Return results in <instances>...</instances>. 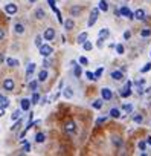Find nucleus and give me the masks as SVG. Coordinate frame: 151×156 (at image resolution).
Wrapping results in <instances>:
<instances>
[{
  "label": "nucleus",
  "instance_id": "nucleus-1",
  "mask_svg": "<svg viewBox=\"0 0 151 156\" xmlns=\"http://www.w3.org/2000/svg\"><path fill=\"white\" fill-rule=\"evenodd\" d=\"M98 17H99V8H93L90 12V18H88V26H93Z\"/></svg>",
  "mask_w": 151,
  "mask_h": 156
},
{
  "label": "nucleus",
  "instance_id": "nucleus-2",
  "mask_svg": "<svg viewBox=\"0 0 151 156\" xmlns=\"http://www.w3.org/2000/svg\"><path fill=\"white\" fill-rule=\"evenodd\" d=\"M52 52H53L52 46H49V44H41V46H40V54H41L43 57H49Z\"/></svg>",
  "mask_w": 151,
  "mask_h": 156
},
{
  "label": "nucleus",
  "instance_id": "nucleus-3",
  "mask_svg": "<svg viewBox=\"0 0 151 156\" xmlns=\"http://www.w3.org/2000/svg\"><path fill=\"white\" fill-rule=\"evenodd\" d=\"M5 11L8 12L9 16H14V14H17L18 8H17V5H15V3H9V5H6V6H5Z\"/></svg>",
  "mask_w": 151,
  "mask_h": 156
},
{
  "label": "nucleus",
  "instance_id": "nucleus-4",
  "mask_svg": "<svg viewBox=\"0 0 151 156\" xmlns=\"http://www.w3.org/2000/svg\"><path fill=\"white\" fill-rule=\"evenodd\" d=\"M53 37H55V31H53L52 28H47V29L44 31V34H43V38L47 40V42H52Z\"/></svg>",
  "mask_w": 151,
  "mask_h": 156
},
{
  "label": "nucleus",
  "instance_id": "nucleus-5",
  "mask_svg": "<svg viewBox=\"0 0 151 156\" xmlns=\"http://www.w3.org/2000/svg\"><path fill=\"white\" fill-rule=\"evenodd\" d=\"M119 14H121V16H124V17H128L130 20H131V18H134V14H133V12H131V11H130V9L127 8V6H122V8H121V11H119Z\"/></svg>",
  "mask_w": 151,
  "mask_h": 156
},
{
  "label": "nucleus",
  "instance_id": "nucleus-6",
  "mask_svg": "<svg viewBox=\"0 0 151 156\" xmlns=\"http://www.w3.org/2000/svg\"><path fill=\"white\" fill-rule=\"evenodd\" d=\"M101 95H102V100H105V101H110L113 98V93L110 89H107V87H104V89L101 90Z\"/></svg>",
  "mask_w": 151,
  "mask_h": 156
},
{
  "label": "nucleus",
  "instance_id": "nucleus-7",
  "mask_svg": "<svg viewBox=\"0 0 151 156\" xmlns=\"http://www.w3.org/2000/svg\"><path fill=\"white\" fill-rule=\"evenodd\" d=\"M64 128H66V132H67V133H70V135H72V133H75V130H77V124H75L73 121H69V123L64 126Z\"/></svg>",
  "mask_w": 151,
  "mask_h": 156
},
{
  "label": "nucleus",
  "instance_id": "nucleus-8",
  "mask_svg": "<svg viewBox=\"0 0 151 156\" xmlns=\"http://www.w3.org/2000/svg\"><path fill=\"white\" fill-rule=\"evenodd\" d=\"M3 87H5V90H14V81H12V78H6L3 81Z\"/></svg>",
  "mask_w": 151,
  "mask_h": 156
},
{
  "label": "nucleus",
  "instance_id": "nucleus-9",
  "mask_svg": "<svg viewBox=\"0 0 151 156\" xmlns=\"http://www.w3.org/2000/svg\"><path fill=\"white\" fill-rule=\"evenodd\" d=\"M20 104H22V110H29V107H31V100H26V98H23L22 101H20Z\"/></svg>",
  "mask_w": 151,
  "mask_h": 156
},
{
  "label": "nucleus",
  "instance_id": "nucleus-10",
  "mask_svg": "<svg viewBox=\"0 0 151 156\" xmlns=\"http://www.w3.org/2000/svg\"><path fill=\"white\" fill-rule=\"evenodd\" d=\"M134 18H137V20H145V11H143V9H137V11L134 12Z\"/></svg>",
  "mask_w": 151,
  "mask_h": 156
},
{
  "label": "nucleus",
  "instance_id": "nucleus-11",
  "mask_svg": "<svg viewBox=\"0 0 151 156\" xmlns=\"http://www.w3.org/2000/svg\"><path fill=\"white\" fill-rule=\"evenodd\" d=\"M35 71V64L34 63H31L29 66H27V71H26V80H29L31 78V75H32V72Z\"/></svg>",
  "mask_w": 151,
  "mask_h": 156
},
{
  "label": "nucleus",
  "instance_id": "nucleus-12",
  "mask_svg": "<svg viewBox=\"0 0 151 156\" xmlns=\"http://www.w3.org/2000/svg\"><path fill=\"white\" fill-rule=\"evenodd\" d=\"M112 78H113V80H116V81L122 80V78H124V75H122V71H114V72H112Z\"/></svg>",
  "mask_w": 151,
  "mask_h": 156
},
{
  "label": "nucleus",
  "instance_id": "nucleus-13",
  "mask_svg": "<svg viewBox=\"0 0 151 156\" xmlns=\"http://www.w3.org/2000/svg\"><path fill=\"white\" fill-rule=\"evenodd\" d=\"M47 80V71L46 69H43V71H40V73H38V81H46Z\"/></svg>",
  "mask_w": 151,
  "mask_h": 156
},
{
  "label": "nucleus",
  "instance_id": "nucleus-14",
  "mask_svg": "<svg viewBox=\"0 0 151 156\" xmlns=\"http://www.w3.org/2000/svg\"><path fill=\"white\" fill-rule=\"evenodd\" d=\"M79 12H81V6H73V8H70V16L72 17L79 16Z\"/></svg>",
  "mask_w": 151,
  "mask_h": 156
},
{
  "label": "nucleus",
  "instance_id": "nucleus-15",
  "mask_svg": "<svg viewBox=\"0 0 151 156\" xmlns=\"http://www.w3.org/2000/svg\"><path fill=\"white\" fill-rule=\"evenodd\" d=\"M64 26H66V29L67 31H70L73 26H75V22H73V18H69V20H66L64 22Z\"/></svg>",
  "mask_w": 151,
  "mask_h": 156
},
{
  "label": "nucleus",
  "instance_id": "nucleus-16",
  "mask_svg": "<svg viewBox=\"0 0 151 156\" xmlns=\"http://www.w3.org/2000/svg\"><path fill=\"white\" fill-rule=\"evenodd\" d=\"M98 8H99V11H104V12H105V11H108V3L105 2V0H101Z\"/></svg>",
  "mask_w": 151,
  "mask_h": 156
},
{
  "label": "nucleus",
  "instance_id": "nucleus-17",
  "mask_svg": "<svg viewBox=\"0 0 151 156\" xmlns=\"http://www.w3.org/2000/svg\"><path fill=\"white\" fill-rule=\"evenodd\" d=\"M38 101H40V95H38V92L35 90V92L32 93V98H31V104H37Z\"/></svg>",
  "mask_w": 151,
  "mask_h": 156
},
{
  "label": "nucleus",
  "instance_id": "nucleus-18",
  "mask_svg": "<svg viewBox=\"0 0 151 156\" xmlns=\"http://www.w3.org/2000/svg\"><path fill=\"white\" fill-rule=\"evenodd\" d=\"M0 103H2V106L5 107V109H6V107H8L9 106V100L8 98H6L5 97V95H0Z\"/></svg>",
  "mask_w": 151,
  "mask_h": 156
},
{
  "label": "nucleus",
  "instance_id": "nucleus-19",
  "mask_svg": "<svg viewBox=\"0 0 151 156\" xmlns=\"http://www.w3.org/2000/svg\"><path fill=\"white\" fill-rule=\"evenodd\" d=\"M46 136H44V133H37L35 135V142H38V144H41V142H44Z\"/></svg>",
  "mask_w": 151,
  "mask_h": 156
},
{
  "label": "nucleus",
  "instance_id": "nucleus-20",
  "mask_svg": "<svg viewBox=\"0 0 151 156\" xmlns=\"http://www.w3.org/2000/svg\"><path fill=\"white\" fill-rule=\"evenodd\" d=\"M87 37H88V35H87V32H81L79 35H78V43L82 44V43H84L86 40H87Z\"/></svg>",
  "mask_w": 151,
  "mask_h": 156
},
{
  "label": "nucleus",
  "instance_id": "nucleus-21",
  "mask_svg": "<svg viewBox=\"0 0 151 156\" xmlns=\"http://www.w3.org/2000/svg\"><path fill=\"white\" fill-rule=\"evenodd\" d=\"M14 29H15L17 34H23V32H25V26H23L22 23H17L15 26H14Z\"/></svg>",
  "mask_w": 151,
  "mask_h": 156
},
{
  "label": "nucleus",
  "instance_id": "nucleus-22",
  "mask_svg": "<svg viewBox=\"0 0 151 156\" xmlns=\"http://www.w3.org/2000/svg\"><path fill=\"white\" fill-rule=\"evenodd\" d=\"M6 64H8L9 67H14V66H18V61L14 58H6Z\"/></svg>",
  "mask_w": 151,
  "mask_h": 156
},
{
  "label": "nucleus",
  "instance_id": "nucleus-23",
  "mask_svg": "<svg viewBox=\"0 0 151 156\" xmlns=\"http://www.w3.org/2000/svg\"><path fill=\"white\" fill-rule=\"evenodd\" d=\"M130 95H131V90L127 89V87H124V89L121 90V97L122 98H127V97H130Z\"/></svg>",
  "mask_w": 151,
  "mask_h": 156
},
{
  "label": "nucleus",
  "instance_id": "nucleus-24",
  "mask_svg": "<svg viewBox=\"0 0 151 156\" xmlns=\"http://www.w3.org/2000/svg\"><path fill=\"white\" fill-rule=\"evenodd\" d=\"M108 35H110V31H108L107 28H104V29L99 31V37H101V38H107Z\"/></svg>",
  "mask_w": 151,
  "mask_h": 156
},
{
  "label": "nucleus",
  "instance_id": "nucleus-25",
  "mask_svg": "<svg viewBox=\"0 0 151 156\" xmlns=\"http://www.w3.org/2000/svg\"><path fill=\"white\" fill-rule=\"evenodd\" d=\"M73 66H75V77L79 78V77H81V73H82V71H81V66L75 64V63H73Z\"/></svg>",
  "mask_w": 151,
  "mask_h": 156
},
{
  "label": "nucleus",
  "instance_id": "nucleus-26",
  "mask_svg": "<svg viewBox=\"0 0 151 156\" xmlns=\"http://www.w3.org/2000/svg\"><path fill=\"white\" fill-rule=\"evenodd\" d=\"M64 97L66 98H72L73 97V90L70 89V87H66V89H64Z\"/></svg>",
  "mask_w": 151,
  "mask_h": 156
},
{
  "label": "nucleus",
  "instance_id": "nucleus-27",
  "mask_svg": "<svg viewBox=\"0 0 151 156\" xmlns=\"http://www.w3.org/2000/svg\"><path fill=\"white\" fill-rule=\"evenodd\" d=\"M110 116H113V118H119L121 116V112L118 109H112L110 110Z\"/></svg>",
  "mask_w": 151,
  "mask_h": 156
},
{
  "label": "nucleus",
  "instance_id": "nucleus-28",
  "mask_svg": "<svg viewBox=\"0 0 151 156\" xmlns=\"http://www.w3.org/2000/svg\"><path fill=\"white\" fill-rule=\"evenodd\" d=\"M35 17L40 18V20H41V18H44V11L41 9V8H38V9L35 11Z\"/></svg>",
  "mask_w": 151,
  "mask_h": 156
},
{
  "label": "nucleus",
  "instance_id": "nucleus-29",
  "mask_svg": "<svg viewBox=\"0 0 151 156\" xmlns=\"http://www.w3.org/2000/svg\"><path fill=\"white\" fill-rule=\"evenodd\" d=\"M92 47H93V46H92V43H90V42H87V40H86L84 43H82V49H84V51H90Z\"/></svg>",
  "mask_w": 151,
  "mask_h": 156
},
{
  "label": "nucleus",
  "instance_id": "nucleus-30",
  "mask_svg": "<svg viewBox=\"0 0 151 156\" xmlns=\"http://www.w3.org/2000/svg\"><path fill=\"white\" fill-rule=\"evenodd\" d=\"M29 89H31L32 92H35V90L38 89V83H37V81H31V83H29Z\"/></svg>",
  "mask_w": 151,
  "mask_h": 156
},
{
  "label": "nucleus",
  "instance_id": "nucleus-31",
  "mask_svg": "<svg viewBox=\"0 0 151 156\" xmlns=\"http://www.w3.org/2000/svg\"><path fill=\"white\" fill-rule=\"evenodd\" d=\"M93 107H95V109H101V107H102V100H96V101H93V104H92Z\"/></svg>",
  "mask_w": 151,
  "mask_h": 156
},
{
  "label": "nucleus",
  "instance_id": "nucleus-32",
  "mask_svg": "<svg viewBox=\"0 0 151 156\" xmlns=\"http://www.w3.org/2000/svg\"><path fill=\"white\" fill-rule=\"evenodd\" d=\"M20 113H22L20 110H15V112H14V113L11 115V121H17V119L20 118Z\"/></svg>",
  "mask_w": 151,
  "mask_h": 156
},
{
  "label": "nucleus",
  "instance_id": "nucleus-33",
  "mask_svg": "<svg viewBox=\"0 0 151 156\" xmlns=\"http://www.w3.org/2000/svg\"><path fill=\"white\" fill-rule=\"evenodd\" d=\"M113 144H114L116 147H121V145H122L121 138H119V136H114V138H113Z\"/></svg>",
  "mask_w": 151,
  "mask_h": 156
},
{
  "label": "nucleus",
  "instance_id": "nucleus-34",
  "mask_svg": "<svg viewBox=\"0 0 151 156\" xmlns=\"http://www.w3.org/2000/svg\"><path fill=\"white\" fill-rule=\"evenodd\" d=\"M20 126H22V119L18 118V119H17V123L14 124L12 127H11V130H14V132H15V130H18V127H20Z\"/></svg>",
  "mask_w": 151,
  "mask_h": 156
},
{
  "label": "nucleus",
  "instance_id": "nucleus-35",
  "mask_svg": "<svg viewBox=\"0 0 151 156\" xmlns=\"http://www.w3.org/2000/svg\"><path fill=\"white\" fill-rule=\"evenodd\" d=\"M133 121H134V123H137V124H140L142 121H143L142 115H134V116H133Z\"/></svg>",
  "mask_w": 151,
  "mask_h": 156
},
{
  "label": "nucleus",
  "instance_id": "nucleus-36",
  "mask_svg": "<svg viewBox=\"0 0 151 156\" xmlns=\"http://www.w3.org/2000/svg\"><path fill=\"white\" fill-rule=\"evenodd\" d=\"M102 72H104V69H102V67H99V69L95 72V80H99L101 75H102Z\"/></svg>",
  "mask_w": 151,
  "mask_h": 156
},
{
  "label": "nucleus",
  "instance_id": "nucleus-37",
  "mask_svg": "<svg viewBox=\"0 0 151 156\" xmlns=\"http://www.w3.org/2000/svg\"><path fill=\"white\" fill-rule=\"evenodd\" d=\"M124 51H125V49H124V46H122V44H116V52H118L119 55H122Z\"/></svg>",
  "mask_w": 151,
  "mask_h": 156
},
{
  "label": "nucleus",
  "instance_id": "nucleus-38",
  "mask_svg": "<svg viewBox=\"0 0 151 156\" xmlns=\"http://www.w3.org/2000/svg\"><path fill=\"white\" fill-rule=\"evenodd\" d=\"M29 150H31V145L27 144V142H25V144H23V148H22V153H27Z\"/></svg>",
  "mask_w": 151,
  "mask_h": 156
},
{
  "label": "nucleus",
  "instance_id": "nucleus-39",
  "mask_svg": "<svg viewBox=\"0 0 151 156\" xmlns=\"http://www.w3.org/2000/svg\"><path fill=\"white\" fill-rule=\"evenodd\" d=\"M150 69H151V63H147V64L140 69V72H142V73H145V72H148Z\"/></svg>",
  "mask_w": 151,
  "mask_h": 156
},
{
  "label": "nucleus",
  "instance_id": "nucleus-40",
  "mask_svg": "<svg viewBox=\"0 0 151 156\" xmlns=\"http://www.w3.org/2000/svg\"><path fill=\"white\" fill-rule=\"evenodd\" d=\"M140 35H142V37H150V35H151V31H150V29H143V31L140 32Z\"/></svg>",
  "mask_w": 151,
  "mask_h": 156
},
{
  "label": "nucleus",
  "instance_id": "nucleus-41",
  "mask_svg": "<svg viewBox=\"0 0 151 156\" xmlns=\"http://www.w3.org/2000/svg\"><path fill=\"white\" fill-rule=\"evenodd\" d=\"M41 40H43V38H41V35H37V37H35V44H37L38 47L43 44V43H41Z\"/></svg>",
  "mask_w": 151,
  "mask_h": 156
},
{
  "label": "nucleus",
  "instance_id": "nucleus-42",
  "mask_svg": "<svg viewBox=\"0 0 151 156\" xmlns=\"http://www.w3.org/2000/svg\"><path fill=\"white\" fill-rule=\"evenodd\" d=\"M124 110H125V112H131V110H133L131 104H125V106H124Z\"/></svg>",
  "mask_w": 151,
  "mask_h": 156
},
{
  "label": "nucleus",
  "instance_id": "nucleus-43",
  "mask_svg": "<svg viewBox=\"0 0 151 156\" xmlns=\"http://www.w3.org/2000/svg\"><path fill=\"white\" fill-rule=\"evenodd\" d=\"M145 147H147V142L145 141H140L139 142V148H140V150H145Z\"/></svg>",
  "mask_w": 151,
  "mask_h": 156
},
{
  "label": "nucleus",
  "instance_id": "nucleus-44",
  "mask_svg": "<svg viewBox=\"0 0 151 156\" xmlns=\"http://www.w3.org/2000/svg\"><path fill=\"white\" fill-rule=\"evenodd\" d=\"M86 75H87L88 80H93V81H95V73H93V72H87Z\"/></svg>",
  "mask_w": 151,
  "mask_h": 156
},
{
  "label": "nucleus",
  "instance_id": "nucleus-45",
  "mask_svg": "<svg viewBox=\"0 0 151 156\" xmlns=\"http://www.w3.org/2000/svg\"><path fill=\"white\" fill-rule=\"evenodd\" d=\"M79 63H81V64H87L88 60H87L86 57H81V58H79Z\"/></svg>",
  "mask_w": 151,
  "mask_h": 156
},
{
  "label": "nucleus",
  "instance_id": "nucleus-46",
  "mask_svg": "<svg viewBox=\"0 0 151 156\" xmlns=\"http://www.w3.org/2000/svg\"><path fill=\"white\" fill-rule=\"evenodd\" d=\"M96 44H98V47H102V44H104V38H98V43H96Z\"/></svg>",
  "mask_w": 151,
  "mask_h": 156
},
{
  "label": "nucleus",
  "instance_id": "nucleus-47",
  "mask_svg": "<svg viewBox=\"0 0 151 156\" xmlns=\"http://www.w3.org/2000/svg\"><path fill=\"white\" fill-rule=\"evenodd\" d=\"M102 123H105V118H99V119H96V124H102Z\"/></svg>",
  "mask_w": 151,
  "mask_h": 156
},
{
  "label": "nucleus",
  "instance_id": "nucleus-48",
  "mask_svg": "<svg viewBox=\"0 0 151 156\" xmlns=\"http://www.w3.org/2000/svg\"><path fill=\"white\" fill-rule=\"evenodd\" d=\"M130 37H131V34H130V32H128V31H127V32H125V34H124V38H125V40H128V38H130Z\"/></svg>",
  "mask_w": 151,
  "mask_h": 156
},
{
  "label": "nucleus",
  "instance_id": "nucleus-49",
  "mask_svg": "<svg viewBox=\"0 0 151 156\" xmlns=\"http://www.w3.org/2000/svg\"><path fill=\"white\" fill-rule=\"evenodd\" d=\"M3 115H5V107L0 106V116H3Z\"/></svg>",
  "mask_w": 151,
  "mask_h": 156
},
{
  "label": "nucleus",
  "instance_id": "nucleus-50",
  "mask_svg": "<svg viewBox=\"0 0 151 156\" xmlns=\"http://www.w3.org/2000/svg\"><path fill=\"white\" fill-rule=\"evenodd\" d=\"M47 2H49V5L52 6V9L55 8V0H47Z\"/></svg>",
  "mask_w": 151,
  "mask_h": 156
},
{
  "label": "nucleus",
  "instance_id": "nucleus-51",
  "mask_svg": "<svg viewBox=\"0 0 151 156\" xmlns=\"http://www.w3.org/2000/svg\"><path fill=\"white\" fill-rule=\"evenodd\" d=\"M2 38H5V32H3V29H0V40Z\"/></svg>",
  "mask_w": 151,
  "mask_h": 156
},
{
  "label": "nucleus",
  "instance_id": "nucleus-52",
  "mask_svg": "<svg viewBox=\"0 0 151 156\" xmlns=\"http://www.w3.org/2000/svg\"><path fill=\"white\" fill-rule=\"evenodd\" d=\"M125 87H127V89H130V87H131V81H127V83H125Z\"/></svg>",
  "mask_w": 151,
  "mask_h": 156
},
{
  "label": "nucleus",
  "instance_id": "nucleus-53",
  "mask_svg": "<svg viewBox=\"0 0 151 156\" xmlns=\"http://www.w3.org/2000/svg\"><path fill=\"white\" fill-rule=\"evenodd\" d=\"M43 66H44V67H49V61H47V60H44V63H43Z\"/></svg>",
  "mask_w": 151,
  "mask_h": 156
},
{
  "label": "nucleus",
  "instance_id": "nucleus-54",
  "mask_svg": "<svg viewBox=\"0 0 151 156\" xmlns=\"http://www.w3.org/2000/svg\"><path fill=\"white\" fill-rule=\"evenodd\" d=\"M3 60H5V57L2 55V54H0V63H2V61H3Z\"/></svg>",
  "mask_w": 151,
  "mask_h": 156
},
{
  "label": "nucleus",
  "instance_id": "nucleus-55",
  "mask_svg": "<svg viewBox=\"0 0 151 156\" xmlns=\"http://www.w3.org/2000/svg\"><path fill=\"white\" fill-rule=\"evenodd\" d=\"M147 142H148V144H151V136H148V138H147Z\"/></svg>",
  "mask_w": 151,
  "mask_h": 156
},
{
  "label": "nucleus",
  "instance_id": "nucleus-56",
  "mask_svg": "<svg viewBox=\"0 0 151 156\" xmlns=\"http://www.w3.org/2000/svg\"><path fill=\"white\" fill-rule=\"evenodd\" d=\"M37 2V0H29V3H35Z\"/></svg>",
  "mask_w": 151,
  "mask_h": 156
}]
</instances>
